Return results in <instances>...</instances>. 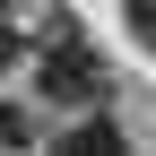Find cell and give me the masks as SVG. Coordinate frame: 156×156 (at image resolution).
Returning <instances> with one entry per match:
<instances>
[{"label": "cell", "mask_w": 156, "mask_h": 156, "mask_svg": "<svg viewBox=\"0 0 156 156\" xmlns=\"http://www.w3.org/2000/svg\"><path fill=\"white\" fill-rule=\"evenodd\" d=\"M35 87H44L52 104H104L113 69H104V52H95L78 26H52L44 35V61H35Z\"/></svg>", "instance_id": "1"}, {"label": "cell", "mask_w": 156, "mask_h": 156, "mask_svg": "<svg viewBox=\"0 0 156 156\" xmlns=\"http://www.w3.org/2000/svg\"><path fill=\"white\" fill-rule=\"evenodd\" d=\"M52 156H130V139L104 122V113H87V122H69L61 139H52Z\"/></svg>", "instance_id": "2"}, {"label": "cell", "mask_w": 156, "mask_h": 156, "mask_svg": "<svg viewBox=\"0 0 156 156\" xmlns=\"http://www.w3.org/2000/svg\"><path fill=\"white\" fill-rule=\"evenodd\" d=\"M35 139V113L26 104H0V147H26Z\"/></svg>", "instance_id": "3"}, {"label": "cell", "mask_w": 156, "mask_h": 156, "mask_svg": "<svg viewBox=\"0 0 156 156\" xmlns=\"http://www.w3.org/2000/svg\"><path fill=\"white\" fill-rule=\"evenodd\" d=\"M130 35H139V44L156 52V0H130Z\"/></svg>", "instance_id": "4"}, {"label": "cell", "mask_w": 156, "mask_h": 156, "mask_svg": "<svg viewBox=\"0 0 156 156\" xmlns=\"http://www.w3.org/2000/svg\"><path fill=\"white\" fill-rule=\"evenodd\" d=\"M0 69H9V35H0Z\"/></svg>", "instance_id": "5"}, {"label": "cell", "mask_w": 156, "mask_h": 156, "mask_svg": "<svg viewBox=\"0 0 156 156\" xmlns=\"http://www.w3.org/2000/svg\"><path fill=\"white\" fill-rule=\"evenodd\" d=\"M0 9H9V0H0Z\"/></svg>", "instance_id": "6"}]
</instances>
